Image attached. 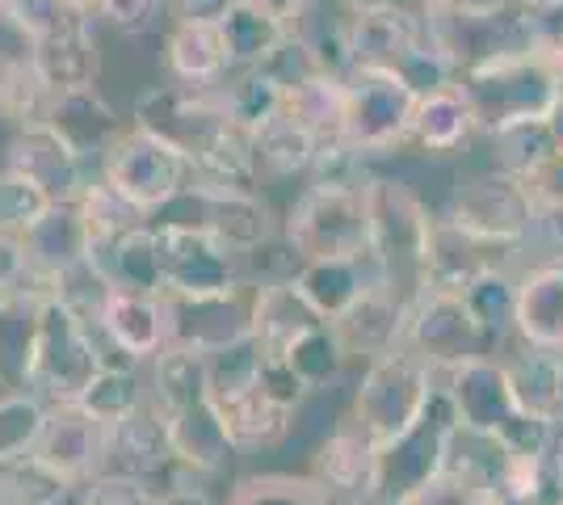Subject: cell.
<instances>
[{
  "mask_svg": "<svg viewBox=\"0 0 563 505\" xmlns=\"http://www.w3.org/2000/svg\"><path fill=\"white\" fill-rule=\"evenodd\" d=\"M442 387L463 430L493 433L514 455H551L555 426L517 405L500 354H479V359L450 366L442 371Z\"/></svg>",
  "mask_w": 563,
  "mask_h": 505,
  "instance_id": "6da1fadb",
  "label": "cell"
},
{
  "mask_svg": "<svg viewBox=\"0 0 563 505\" xmlns=\"http://www.w3.org/2000/svg\"><path fill=\"white\" fill-rule=\"evenodd\" d=\"M110 362H135L118 354L114 345L101 337L93 320L76 316L59 299H43L38 308V333H34V354H30V380L25 392H34L43 405L59 400H80L101 366Z\"/></svg>",
  "mask_w": 563,
  "mask_h": 505,
  "instance_id": "7a4b0ae2",
  "label": "cell"
},
{
  "mask_svg": "<svg viewBox=\"0 0 563 505\" xmlns=\"http://www.w3.org/2000/svg\"><path fill=\"white\" fill-rule=\"evenodd\" d=\"M371 202V262L387 287L408 304L429 287V241L438 216L404 182L366 177Z\"/></svg>",
  "mask_w": 563,
  "mask_h": 505,
  "instance_id": "3957f363",
  "label": "cell"
},
{
  "mask_svg": "<svg viewBox=\"0 0 563 505\" xmlns=\"http://www.w3.org/2000/svg\"><path fill=\"white\" fill-rule=\"evenodd\" d=\"M438 387H442V371L429 366L421 354H412L408 345H396V350H387L362 366L350 417L383 451L421 421L424 409L438 396Z\"/></svg>",
  "mask_w": 563,
  "mask_h": 505,
  "instance_id": "277c9868",
  "label": "cell"
},
{
  "mask_svg": "<svg viewBox=\"0 0 563 505\" xmlns=\"http://www.w3.org/2000/svg\"><path fill=\"white\" fill-rule=\"evenodd\" d=\"M282 241L299 262L371 257L366 182H311L286 211Z\"/></svg>",
  "mask_w": 563,
  "mask_h": 505,
  "instance_id": "5b68a950",
  "label": "cell"
},
{
  "mask_svg": "<svg viewBox=\"0 0 563 505\" xmlns=\"http://www.w3.org/2000/svg\"><path fill=\"white\" fill-rule=\"evenodd\" d=\"M97 177H106L131 207L156 219L189 190L194 161L181 144H173L165 135H156L152 127H140L131 119L114 144L106 147V156L97 161Z\"/></svg>",
  "mask_w": 563,
  "mask_h": 505,
  "instance_id": "8992f818",
  "label": "cell"
},
{
  "mask_svg": "<svg viewBox=\"0 0 563 505\" xmlns=\"http://www.w3.org/2000/svg\"><path fill=\"white\" fill-rule=\"evenodd\" d=\"M459 85L479 119V131L493 135L496 127H509V122L547 119L560 97V68L542 59L534 47H526L475 64L459 76Z\"/></svg>",
  "mask_w": 563,
  "mask_h": 505,
  "instance_id": "52a82bcc",
  "label": "cell"
},
{
  "mask_svg": "<svg viewBox=\"0 0 563 505\" xmlns=\"http://www.w3.org/2000/svg\"><path fill=\"white\" fill-rule=\"evenodd\" d=\"M421 94L396 73V68H362L353 64L345 73V140L366 161L391 156L412 144Z\"/></svg>",
  "mask_w": 563,
  "mask_h": 505,
  "instance_id": "ba28073f",
  "label": "cell"
},
{
  "mask_svg": "<svg viewBox=\"0 0 563 505\" xmlns=\"http://www.w3.org/2000/svg\"><path fill=\"white\" fill-rule=\"evenodd\" d=\"M446 219L479 244H493L500 253L526 257L534 223H539V202L530 198L521 177L488 168V173L471 177L467 186H459Z\"/></svg>",
  "mask_w": 563,
  "mask_h": 505,
  "instance_id": "9c48e42d",
  "label": "cell"
},
{
  "mask_svg": "<svg viewBox=\"0 0 563 505\" xmlns=\"http://www.w3.org/2000/svg\"><path fill=\"white\" fill-rule=\"evenodd\" d=\"M156 223V262L161 295H214L232 290L244 278V257L223 244L211 228L189 219H152Z\"/></svg>",
  "mask_w": 563,
  "mask_h": 505,
  "instance_id": "30bf717a",
  "label": "cell"
},
{
  "mask_svg": "<svg viewBox=\"0 0 563 505\" xmlns=\"http://www.w3.org/2000/svg\"><path fill=\"white\" fill-rule=\"evenodd\" d=\"M404 345L412 354H421L429 366H438V371H450V366L479 359V354H496V341L471 316L459 287H424L408 304Z\"/></svg>",
  "mask_w": 563,
  "mask_h": 505,
  "instance_id": "8fae6325",
  "label": "cell"
},
{
  "mask_svg": "<svg viewBox=\"0 0 563 505\" xmlns=\"http://www.w3.org/2000/svg\"><path fill=\"white\" fill-rule=\"evenodd\" d=\"M454 405H450L446 387H438L433 405L412 430L396 438L391 447L378 451V497L387 505H399L408 493H417L429 476H438L446 468L450 438H454Z\"/></svg>",
  "mask_w": 563,
  "mask_h": 505,
  "instance_id": "7c38bea8",
  "label": "cell"
},
{
  "mask_svg": "<svg viewBox=\"0 0 563 505\" xmlns=\"http://www.w3.org/2000/svg\"><path fill=\"white\" fill-rule=\"evenodd\" d=\"M253 295L257 283H240L214 295H165L168 341L189 350H228L253 337Z\"/></svg>",
  "mask_w": 563,
  "mask_h": 505,
  "instance_id": "4fadbf2b",
  "label": "cell"
},
{
  "mask_svg": "<svg viewBox=\"0 0 563 505\" xmlns=\"http://www.w3.org/2000/svg\"><path fill=\"white\" fill-rule=\"evenodd\" d=\"M4 168L38 186L51 202H68L89 186V161L47 119L13 127V140L4 147Z\"/></svg>",
  "mask_w": 563,
  "mask_h": 505,
  "instance_id": "5bb4252c",
  "label": "cell"
},
{
  "mask_svg": "<svg viewBox=\"0 0 563 505\" xmlns=\"http://www.w3.org/2000/svg\"><path fill=\"white\" fill-rule=\"evenodd\" d=\"M34 459H43L59 481L89 484L101 472V455H106V421L93 417L80 400H59L47 405V421L34 442Z\"/></svg>",
  "mask_w": 563,
  "mask_h": 505,
  "instance_id": "9a60e30c",
  "label": "cell"
},
{
  "mask_svg": "<svg viewBox=\"0 0 563 505\" xmlns=\"http://www.w3.org/2000/svg\"><path fill=\"white\" fill-rule=\"evenodd\" d=\"M181 202L194 207L189 223L211 228L223 244H232L240 257L257 253L261 244H269L278 237L274 228V211L265 207L261 190H244V186H202L189 182V190L181 194Z\"/></svg>",
  "mask_w": 563,
  "mask_h": 505,
  "instance_id": "2e32d148",
  "label": "cell"
},
{
  "mask_svg": "<svg viewBox=\"0 0 563 505\" xmlns=\"http://www.w3.org/2000/svg\"><path fill=\"white\" fill-rule=\"evenodd\" d=\"M22 249H25L22 287L34 290V295H51L55 278L64 270L89 262V228H85V216H80L76 198L51 202L47 211L22 232Z\"/></svg>",
  "mask_w": 563,
  "mask_h": 505,
  "instance_id": "e0dca14e",
  "label": "cell"
},
{
  "mask_svg": "<svg viewBox=\"0 0 563 505\" xmlns=\"http://www.w3.org/2000/svg\"><path fill=\"white\" fill-rule=\"evenodd\" d=\"M404 325H408V299L378 278L345 312L332 316L329 333L336 341V350L345 354V362H371L404 345Z\"/></svg>",
  "mask_w": 563,
  "mask_h": 505,
  "instance_id": "ac0fdd59",
  "label": "cell"
},
{
  "mask_svg": "<svg viewBox=\"0 0 563 505\" xmlns=\"http://www.w3.org/2000/svg\"><path fill=\"white\" fill-rule=\"evenodd\" d=\"M101 472H118V476H143V481H165L168 472H181L173 442H168L165 413L152 400L122 417L114 426H106V455H101ZM97 472V476H101Z\"/></svg>",
  "mask_w": 563,
  "mask_h": 505,
  "instance_id": "d6986e66",
  "label": "cell"
},
{
  "mask_svg": "<svg viewBox=\"0 0 563 505\" xmlns=\"http://www.w3.org/2000/svg\"><path fill=\"white\" fill-rule=\"evenodd\" d=\"M211 405H214V413H219V421H223V433H228L235 455L278 447L282 438L290 433V421H295V409L278 405V400L257 384V375L244 380V384L214 387Z\"/></svg>",
  "mask_w": 563,
  "mask_h": 505,
  "instance_id": "ffe728a7",
  "label": "cell"
},
{
  "mask_svg": "<svg viewBox=\"0 0 563 505\" xmlns=\"http://www.w3.org/2000/svg\"><path fill=\"white\" fill-rule=\"evenodd\" d=\"M101 337L114 345L118 354L135 362L156 359L168 345V316H165V295L156 290H126L110 287L101 316H97Z\"/></svg>",
  "mask_w": 563,
  "mask_h": 505,
  "instance_id": "44dd1931",
  "label": "cell"
},
{
  "mask_svg": "<svg viewBox=\"0 0 563 505\" xmlns=\"http://www.w3.org/2000/svg\"><path fill=\"white\" fill-rule=\"evenodd\" d=\"M324 325L329 320L307 304V295L299 290L295 274L257 283V295H253V345H257L261 354L286 359L299 341H307Z\"/></svg>",
  "mask_w": 563,
  "mask_h": 505,
  "instance_id": "7402d4cb",
  "label": "cell"
},
{
  "mask_svg": "<svg viewBox=\"0 0 563 505\" xmlns=\"http://www.w3.org/2000/svg\"><path fill=\"white\" fill-rule=\"evenodd\" d=\"M316 481L332 493V502H375L378 497V447L357 421H341L316 451ZM383 502V497H378Z\"/></svg>",
  "mask_w": 563,
  "mask_h": 505,
  "instance_id": "603a6c76",
  "label": "cell"
},
{
  "mask_svg": "<svg viewBox=\"0 0 563 505\" xmlns=\"http://www.w3.org/2000/svg\"><path fill=\"white\" fill-rule=\"evenodd\" d=\"M514 337L563 354V262H526L517 274Z\"/></svg>",
  "mask_w": 563,
  "mask_h": 505,
  "instance_id": "cb8c5ba5",
  "label": "cell"
},
{
  "mask_svg": "<svg viewBox=\"0 0 563 505\" xmlns=\"http://www.w3.org/2000/svg\"><path fill=\"white\" fill-rule=\"evenodd\" d=\"M93 22L97 18H80V22L64 25L38 43H30V55H34V64H38V73L55 97L93 89L101 80V47H97Z\"/></svg>",
  "mask_w": 563,
  "mask_h": 505,
  "instance_id": "d4e9b609",
  "label": "cell"
},
{
  "mask_svg": "<svg viewBox=\"0 0 563 505\" xmlns=\"http://www.w3.org/2000/svg\"><path fill=\"white\" fill-rule=\"evenodd\" d=\"M505 375L514 384L517 405L526 413H534L542 421H551L555 430L563 426V354L560 350H542V345H526L509 337L505 350Z\"/></svg>",
  "mask_w": 563,
  "mask_h": 505,
  "instance_id": "484cf974",
  "label": "cell"
},
{
  "mask_svg": "<svg viewBox=\"0 0 563 505\" xmlns=\"http://www.w3.org/2000/svg\"><path fill=\"white\" fill-rule=\"evenodd\" d=\"M479 119L471 110L463 85H442L421 94L417 106V122H412V144L421 147L424 156H459L479 140Z\"/></svg>",
  "mask_w": 563,
  "mask_h": 505,
  "instance_id": "4316f807",
  "label": "cell"
},
{
  "mask_svg": "<svg viewBox=\"0 0 563 505\" xmlns=\"http://www.w3.org/2000/svg\"><path fill=\"white\" fill-rule=\"evenodd\" d=\"M165 68L181 85H219L232 73L223 22H173L165 30Z\"/></svg>",
  "mask_w": 563,
  "mask_h": 505,
  "instance_id": "83f0119b",
  "label": "cell"
},
{
  "mask_svg": "<svg viewBox=\"0 0 563 505\" xmlns=\"http://www.w3.org/2000/svg\"><path fill=\"white\" fill-rule=\"evenodd\" d=\"M47 122L68 140L85 161H101L106 147L122 135V127L131 119H122L114 106L101 97V89H80V94H64L51 101Z\"/></svg>",
  "mask_w": 563,
  "mask_h": 505,
  "instance_id": "f1b7e54d",
  "label": "cell"
},
{
  "mask_svg": "<svg viewBox=\"0 0 563 505\" xmlns=\"http://www.w3.org/2000/svg\"><path fill=\"white\" fill-rule=\"evenodd\" d=\"M165 426L181 472H219L235 455L228 433H223V421H219V413L211 405V396L177 413H165Z\"/></svg>",
  "mask_w": 563,
  "mask_h": 505,
  "instance_id": "f546056e",
  "label": "cell"
},
{
  "mask_svg": "<svg viewBox=\"0 0 563 505\" xmlns=\"http://www.w3.org/2000/svg\"><path fill=\"white\" fill-rule=\"evenodd\" d=\"M147 396L161 413H177L211 396V359L168 341L156 359H147Z\"/></svg>",
  "mask_w": 563,
  "mask_h": 505,
  "instance_id": "4dcf8cb0",
  "label": "cell"
},
{
  "mask_svg": "<svg viewBox=\"0 0 563 505\" xmlns=\"http://www.w3.org/2000/svg\"><path fill=\"white\" fill-rule=\"evenodd\" d=\"M89 262L110 287L156 290L161 295V262H156V223H140L114 241H101L89 249Z\"/></svg>",
  "mask_w": 563,
  "mask_h": 505,
  "instance_id": "1f68e13d",
  "label": "cell"
},
{
  "mask_svg": "<svg viewBox=\"0 0 563 505\" xmlns=\"http://www.w3.org/2000/svg\"><path fill=\"white\" fill-rule=\"evenodd\" d=\"M295 283L307 295V304L316 312L332 320L336 312H345L362 290L378 283V270L371 257H329V262H299Z\"/></svg>",
  "mask_w": 563,
  "mask_h": 505,
  "instance_id": "d6a6232c",
  "label": "cell"
},
{
  "mask_svg": "<svg viewBox=\"0 0 563 505\" xmlns=\"http://www.w3.org/2000/svg\"><path fill=\"white\" fill-rule=\"evenodd\" d=\"M253 147H257V173L261 177H307L316 161V135L303 122H295L286 110H274L269 119L253 127Z\"/></svg>",
  "mask_w": 563,
  "mask_h": 505,
  "instance_id": "836d02e7",
  "label": "cell"
},
{
  "mask_svg": "<svg viewBox=\"0 0 563 505\" xmlns=\"http://www.w3.org/2000/svg\"><path fill=\"white\" fill-rule=\"evenodd\" d=\"M55 94L38 73L30 43H18L13 51H0V119L9 127H25V122L47 119Z\"/></svg>",
  "mask_w": 563,
  "mask_h": 505,
  "instance_id": "e575fe53",
  "label": "cell"
},
{
  "mask_svg": "<svg viewBox=\"0 0 563 505\" xmlns=\"http://www.w3.org/2000/svg\"><path fill=\"white\" fill-rule=\"evenodd\" d=\"M517 274L521 265H484L475 278L463 283L471 316L484 325V333L496 341V354L505 350V341L514 337V308H517Z\"/></svg>",
  "mask_w": 563,
  "mask_h": 505,
  "instance_id": "d590c367",
  "label": "cell"
},
{
  "mask_svg": "<svg viewBox=\"0 0 563 505\" xmlns=\"http://www.w3.org/2000/svg\"><path fill=\"white\" fill-rule=\"evenodd\" d=\"M282 110L295 122H303L316 135V144L345 140V76L316 73L299 89L282 94Z\"/></svg>",
  "mask_w": 563,
  "mask_h": 505,
  "instance_id": "8d00e7d4",
  "label": "cell"
},
{
  "mask_svg": "<svg viewBox=\"0 0 563 505\" xmlns=\"http://www.w3.org/2000/svg\"><path fill=\"white\" fill-rule=\"evenodd\" d=\"M147 396V362H110L101 366L89 387L80 392V405L101 417L106 426H114L122 417H131L135 409H143Z\"/></svg>",
  "mask_w": 563,
  "mask_h": 505,
  "instance_id": "74e56055",
  "label": "cell"
},
{
  "mask_svg": "<svg viewBox=\"0 0 563 505\" xmlns=\"http://www.w3.org/2000/svg\"><path fill=\"white\" fill-rule=\"evenodd\" d=\"M484 140L493 144V168L514 173V177H526V173L539 168L551 152H560L547 119L509 122V127H496L493 135H484Z\"/></svg>",
  "mask_w": 563,
  "mask_h": 505,
  "instance_id": "f35d334b",
  "label": "cell"
},
{
  "mask_svg": "<svg viewBox=\"0 0 563 505\" xmlns=\"http://www.w3.org/2000/svg\"><path fill=\"white\" fill-rule=\"evenodd\" d=\"M43 421H47V405L34 392H25V387L0 392V468H9L34 451Z\"/></svg>",
  "mask_w": 563,
  "mask_h": 505,
  "instance_id": "ab89813d",
  "label": "cell"
},
{
  "mask_svg": "<svg viewBox=\"0 0 563 505\" xmlns=\"http://www.w3.org/2000/svg\"><path fill=\"white\" fill-rule=\"evenodd\" d=\"M76 207H80L85 228H89V249L101 241H114V237L140 228V223H152V219L143 216L140 207H131L106 177H89V186L76 194Z\"/></svg>",
  "mask_w": 563,
  "mask_h": 505,
  "instance_id": "60d3db41",
  "label": "cell"
},
{
  "mask_svg": "<svg viewBox=\"0 0 563 505\" xmlns=\"http://www.w3.org/2000/svg\"><path fill=\"white\" fill-rule=\"evenodd\" d=\"M223 34H228L235 68H257V64L269 59V51L286 39V25L274 22V18H265L249 0H240L232 13L223 18Z\"/></svg>",
  "mask_w": 563,
  "mask_h": 505,
  "instance_id": "b9f144b4",
  "label": "cell"
},
{
  "mask_svg": "<svg viewBox=\"0 0 563 505\" xmlns=\"http://www.w3.org/2000/svg\"><path fill=\"white\" fill-rule=\"evenodd\" d=\"M228 505H332V493L316 476L265 472V476L235 481Z\"/></svg>",
  "mask_w": 563,
  "mask_h": 505,
  "instance_id": "7bdbcfd3",
  "label": "cell"
},
{
  "mask_svg": "<svg viewBox=\"0 0 563 505\" xmlns=\"http://www.w3.org/2000/svg\"><path fill=\"white\" fill-rule=\"evenodd\" d=\"M399 505H509L500 497V488L475 472H463V468H442L438 476L408 493Z\"/></svg>",
  "mask_w": 563,
  "mask_h": 505,
  "instance_id": "ee69618b",
  "label": "cell"
},
{
  "mask_svg": "<svg viewBox=\"0 0 563 505\" xmlns=\"http://www.w3.org/2000/svg\"><path fill=\"white\" fill-rule=\"evenodd\" d=\"M97 18H106L126 39H147L173 25V0H101Z\"/></svg>",
  "mask_w": 563,
  "mask_h": 505,
  "instance_id": "f6af8a7d",
  "label": "cell"
},
{
  "mask_svg": "<svg viewBox=\"0 0 563 505\" xmlns=\"http://www.w3.org/2000/svg\"><path fill=\"white\" fill-rule=\"evenodd\" d=\"M286 359L295 362V371L303 375V384L316 392V387H329L350 362H345V354L336 350V341H332V333H329V325L324 329H316V333L307 337V341H299Z\"/></svg>",
  "mask_w": 563,
  "mask_h": 505,
  "instance_id": "bcb514c9",
  "label": "cell"
},
{
  "mask_svg": "<svg viewBox=\"0 0 563 505\" xmlns=\"http://www.w3.org/2000/svg\"><path fill=\"white\" fill-rule=\"evenodd\" d=\"M51 207V198L38 186H30L25 177L0 168V232H18L22 237L34 219Z\"/></svg>",
  "mask_w": 563,
  "mask_h": 505,
  "instance_id": "7dc6e473",
  "label": "cell"
},
{
  "mask_svg": "<svg viewBox=\"0 0 563 505\" xmlns=\"http://www.w3.org/2000/svg\"><path fill=\"white\" fill-rule=\"evenodd\" d=\"M161 484L143 481V476H118V472H101L89 484H80L76 505H156Z\"/></svg>",
  "mask_w": 563,
  "mask_h": 505,
  "instance_id": "c3c4849f",
  "label": "cell"
},
{
  "mask_svg": "<svg viewBox=\"0 0 563 505\" xmlns=\"http://www.w3.org/2000/svg\"><path fill=\"white\" fill-rule=\"evenodd\" d=\"M261 354V350H257ZM257 384L278 400V405H286V409L299 413V405H303L307 396H311V387L303 384V375L295 371V362L290 359H278V354H261L257 359Z\"/></svg>",
  "mask_w": 563,
  "mask_h": 505,
  "instance_id": "681fc988",
  "label": "cell"
},
{
  "mask_svg": "<svg viewBox=\"0 0 563 505\" xmlns=\"http://www.w3.org/2000/svg\"><path fill=\"white\" fill-rule=\"evenodd\" d=\"M526 190L539 202V211H560L563 207V152H551L539 168H530L526 177Z\"/></svg>",
  "mask_w": 563,
  "mask_h": 505,
  "instance_id": "f907efd6",
  "label": "cell"
},
{
  "mask_svg": "<svg viewBox=\"0 0 563 505\" xmlns=\"http://www.w3.org/2000/svg\"><path fill=\"white\" fill-rule=\"evenodd\" d=\"M25 283V249L18 232H0V295L22 290Z\"/></svg>",
  "mask_w": 563,
  "mask_h": 505,
  "instance_id": "816d5d0a",
  "label": "cell"
},
{
  "mask_svg": "<svg viewBox=\"0 0 563 505\" xmlns=\"http://www.w3.org/2000/svg\"><path fill=\"white\" fill-rule=\"evenodd\" d=\"M240 0H173V22H223Z\"/></svg>",
  "mask_w": 563,
  "mask_h": 505,
  "instance_id": "f5cc1de1",
  "label": "cell"
},
{
  "mask_svg": "<svg viewBox=\"0 0 563 505\" xmlns=\"http://www.w3.org/2000/svg\"><path fill=\"white\" fill-rule=\"evenodd\" d=\"M156 505H214L194 481H168L156 493Z\"/></svg>",
  "mask_w": 563,
  "mask_h": 505,
  "instance_id": "db71d44e",
  "label": "cell"
},
{
  "mask_svg": "<svg viewBox=\"0 0 563 505\" xmlns=\"http://www.w3.org/2000/svg\"><path fill=\"white\" fill-rule=\"evenodd\" d=\"M253 9H261L265 18H274V22H282L286 30L303 18V9H307V0H249Z\"/></svg>",
  "mask_w": 563,
  "mask_h": 505,
  "instance_id": "11a10c76",
  "label": "cell"
},
{
  "mask_svg": "<svg viewBox=\"0 0 563 505\" xmlns=\"http://www.w3.org/2000/svg\"><path fill=\"white\" fill-rule=\"evenodd\" d=\"M514 13H521V18H539V13H551V9H560L563 0H505Z\"/></svg>",
  "mask_w": 563,
  "mask_h": 505,
  "instance_id": "9f6ffc18",
  "label": "cell"
},
{
  "mask_svg": "<svg viewBox=\"0 0 563 505\" xmlns=\"http://www.w3.org/2000/svg\"><path fill=\"white\" fill-rule=\"evenodd\" d=\"M551 476H555V488L563 493V426L555 430V442H551Z\"/></svg>",
  "mask_w": 563,
  "mask_h": 505,
  "instance_id": "6f0895ef",
  "label": "cell"
},
{
  "mask_svg": "<svg viewBox=\"0 0 563 505\" xmlns=\"http://www.w3.org/2000/svg\"><path fill=\"white\" fill-rule=\"evenodd\" d=\"M547 127H551V135H555V147L563 152V89L555 97V106H551V114H547Z\"/></svg>",
  "mask_w": 563,
  "mask_h": 505,
  "instance_id": "680465c9",
  "label": "cell"
},
{
  "mask_svg": "<svg viewBox=\"0 0 563 505\" xmlns=\"http://www.w3.org/2000/svg\"><path fill=\"white\" fill-rule=\"evenodd\" d=\"M0 505H25L22 497H18V488H13V481L0 472Z\"/></svg>",
  "mask_w": 563,
  "mask_h": 505,
  "instance_id": "91938a15",
  "label": "cell"
},
{
  "mask_svg": "<svg viewBox=\"0 0 563 505\" xmlns=\"http://www.w3.org/2000/svg\"><path fill=\"white\" fill-rule=\"evenodd\" d=\"M76 4H80V9H89V13H97V4H101V0H76Z\"/></svg>",
  "mask_w": 563,
  "mask_h": 505,
  "instance_id": "94428289",
  "label": "cell"
},
{
  "mask_svg": "<svg viewBox=\"0 0 563 505\" xmlns=\"http://www.w3.org/2000/svg\"><path fill=\"white\" fill-rule=\"evenodd\" d=\"M332 505H387V502H378L375 497V502H332Z\"/></svg>",
  "mask_w": 563,
  "mask_h": 505,
  "instance_id": "6125c7cd",
  "label": "cell"
},
{
  "mask_svg": "<svg viewBox=\"0 0 563 505\" xmlns=\"http://www.w3.org/2000/svg\"><path fill=\"white\" fill-rule=\"evenodd\" d=\"M542 505H563V493H551V497H547Z\"/></svg>",
  "mask_w": 563,
  "mask_h": 505,
  "instance_id": "be15d7a7",
  "label": "cell"
},
{
  "mask_svg": "<svg viewBox=\"0 0 563 505\" xmlns=\"http://www.w3.org/2000/svg\"><path fill=\"white\" fill-rule=\"evenodd\" d=\"M0 392H4V380H0Z\"/></svg>",
  "mask_w": 563,
  "mask_h": 505,
  "instance_id": "e7e4bbea",
  "label": "cell"
}]
</instances>
